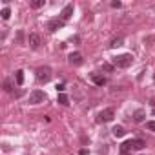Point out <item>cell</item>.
Listing matches in <instances>:
<instances>
[{"instance_id": "1", "label": "cell", "mask_w": 155, "mask_h": 155, "mask_svg": "<svg viewBox=\"0 0 155 155\" xmlns=\"http://www.w3.org/2000/svg\"><path fill=\"white\" fill-rule=\"evenodd\" d=\"M133 64V55H130V53H124V55H117L115 58H113V66H117V68H130Z\"/></svg>"}, {"instance_id": "2", "label": "cell", "mask_w": 155, "mask_h": 155, "mask_svg": "<svg viewBox=\"0 0 155 155\" xmlns=\"http://www.w3.org/2000/svg\"><path fill=\"white\" fill-rule=\"evenodd\" d=\"M49 79H51V68L42 66V68L37 69V81L38 82H48Z\"/></svg>"}, {"instance_id": "3", "label": "cell", "mask_w": 155, "mask_h": 155, "mask_svg": "<svg viewBox=\"0 0 155 155\" xmlns=\"http://www.w3.org/2000/svg\"><path fill=\"white\" fill-rule=\"evenodd\" d=\"M46 101V93L42 90H33L29 93V104H40Z\"/></svg>"}, {"instance_id": "4", "label": "cell", "mask_w": 155, "mask_h": 155, "mask_svg": "<svg viewBox=\"0 0 155 155\" xmlns=\"http://www.w3.org/2000/svg\"><path fill=\"white\" fill-rule=\"evenodd\" d=\"M113 117H115V110L113 108H106V110H102L101 113H99V122H110V120H113Z\"/></svg>"}, {"instance_id": "5", "label": "cell", "mask_w": 155, "mask_h": 155, "mask_svg": "<svg viewBox=\"0 0 155 155\" xmlns=\"http://www.w3.org/2000/svg\"><path fill=\"white\" fill-rule=\"evenodd\" d=\"M128 144H130L131 151H133V150H135V151H139V150H142V148L146 146V142H144L142 139H131V140H128Z\"/></svg>"}, {"instance_id": "6", "label": "cell", "mask_w": 155, "mask_h": 155, "mask_svg": "<svg viewBox=\"0 0 155 155\" xmlns=\"http://www.w3.org/2000/svg\"><path fill=\"white\" fill-rule=\"evenodd\" d=\"M64 26V20H60V18H55V20H51L49 24H48V29L51 31V33H55L57 29H60Z\"/></svg>"}, {"instance_id": "7", "label": "cell", "mask_w": 155, "mask_h": 155, "mask_svg": "<svg viewBox=\"0 0 155 155\" xmlns=\"http://www.w3.org/2000/svg\"><path fill=\"white\" fill-rule=\"evenodd\" d=\"M28 42H29V46H31V49H37V48L40 46V37H38L37 33H31V35L28 37Z\"/></svg>"}, {"instance_id": "8", "label": "cell", "mask_w": 155, "mask_h": 155, "mask_svg": "<svg viewBox=\"0 0 155 155\" xmlns=\"http://www.w3.org/2000/svg\"><path fill=\"white\" fill-rule=\"evenodd\" d=\"M71 15H73V4H68V6L62 9V13H60V20H64V22H66Z\"/></svg>"}, {"instance_id": "9", "label": "cell", "mask_w": 155, "mask_h": 155, "mask_svg": "<svg viewBox=\"0 0 155 155\" xmlns=\"http://www.w3.org/2000/svg\"><path fill=\"white\" fill-rule=\"evenodd\" d=\"M69 64L81 66V64H82V55H81V53H71V55H69Z\"/></svg>"}, {"instance_id": "10", "label": "cell", "mask_w": 155, "mask_h": 155, "mask_svg": "<svg viewBox=\"0 0 155 155\" xmlns=\"http://www.w3.org/2000/svg\"><path fill=\"white\" fill-rule=\"evenodd\" d=\"M90 77H91V81H93L97 86H104V84H106V79H104V77H101V75H97V73H91Z\"/></svg>"}, {"instance_id": "11", "label": "cell", "mask_w": 155, "mask_h": 155, "mask_svg": "<svg viewBox=\"0 0 155 155\" xmlns=\"http://www.w3.org/2000/svg\"><path fill=\"white\" fill-rule=\"evenodd\" d=\"M144 117H146V113H144L142 110H137V111L133 113V120H135V122H142Z\"/></svg>"}, {"instance_id": "12", "label": "cell", "mask_w": 155, "mask_h": 155, "mask_svg": "<svg viewBox=\"0 0 155 155\" xmlns=\"http://www.w3.org/2000/svg\"><path fill=\"white\" fill-rule=\"evenodd\" d=\"M111 133H113L115 137H124V133H126V130H124L122 126H115V128L111 130Z\"/></svg>"}, {"instance_id": "13", "label": "cell", "mask_w": 155, "mask_h": 155, "mask_svg": "<svg viewBox=\"0 0 155 155\" xmlns=\"http://www.w3.org/2000/svg\"><path fill=\"white\" fill-rule=\"evenodd\" d=\"M15 81H17V84H18V86H22V84H24V71H22V69H18V71L15 73Z\"/></svg>"}, {"instance_id": "14", "label": "cell", "mask_w": 155, "mask_h": 155, "mask_svg": "<svg viewBox=\"0 0 155 155\" xmlns=\"http://www.w3.org/2000/svg\"><path fill=\"white\" fill-rule=\"evenodd\" d=\"M130 151H131V148H130L128 140L122 142V144H120V155H130Z\"/></svg>"}, {"instance_id": "15", "label": "cell", "mask_w": 155, "mask_h": 155, "mask_svg": "<svg viewBox=\"0 0 155 155\" xmlns=\"http://www.w3.org/2000/svg\"><path fill=\"white\" fill-rule=\"evenodd\" d=\"M58 102H60L62 106H68V104H69V101H68V97H66L64 93H58Z\"/></svg>"}, {"instance_id": "16", "label": "cell", "mask_w": 155, "mask_h": 155, "mask_svg": "<svg viewBox=\"0 0 155 155\" xmlns=\"http://www.w3.org/2000/svg\"><path fill=\"white\" fill-rule=\"evenodd\" d=\"M0 15H2V18H4V20H8V18L11 17V9H9V8H4Z\"/></svg>"}, {"instance_id": "17", "label": "cell", "mask_w": 155, "mask_h": 155, "mask_svg": "<svg viewBox=\"0 0 155 155\" xmlns=\"http://www.w3.org/2000/svg\"><path fill=\"white\" fill-rule=\"evenodd\" d=\"M111 48H119V46H122V37H119V38H115L111 44H110Z\"/></svg>"}, {"instance_id": "18", "label": "cell", "mask_w": 155, "mask_h": 155, "mask_svg": "<svg viewBox=\"0 0 155 155\" xmlns=\"http://www.w3.org/2000/svg\"><path fill=\"white\" fill-rule=\"evenodd\" d=\"M31 6H33V8H42V6H44V0H33Z\"/></svg>"}, {"instance_id": "19", "label": "cell", "mask_w": 155, "mask_h": 155, "mask_svg": "<svg viewBox=\"0 0 155 155\" xmlns=\"http://www.w3.org/2000/svg\"><path fill=\"white\" fill-rule=\"evenodd\" d=\"M146 128H148L150 131H155V120H148V122H146Z\"/></svg>"}, {"instance_id": "20", "label": "cell", "mask_w": 155, "mask_h": 155, "mask_svg": "<svg viewBox=\"0 0 155 155\" xmlns=\"http://www.w3.org/2000/svg\"><path fill=\"white\" fill-rule=\"evenodd\" d=\"M102 69H104V71H111L113 66H111V64H102Z\"/></svg>"}, {"instance_id": "21", "label": "cell", "mask_w": 155, "mask_h": 155, "mask_svg": "<svg viewBox=\"0 0 155 155\" xmlns=\"http://www.w3.org/2000/svg\"><path fill=\"white\" fill-rule=\"evenodd\" d=\"M64 90H66L64 84H57V91H58V93H64Z\"/></svg>"}, {"instance_id": "22", "label": "cell", "mask_w": 155, "mask_h": 155, "mask_svg": "<svg viewBox=\"0 0 155 155\" xmlns=\"http://www.w3.org/2000/svg\"><path fill=\"white\" fill-rule=\"evenodd\" d=\"M4 88H6V91H11V82L6 81V82H4Z\"/></svg>"}, {"instance_id": "23", "label": "cell", "mask_w": 155, "mask_h": 155, "mask_svg": "<svg viewBox=\"0 0 155 155\" xmlns=\"http://www.w3.org/2000/svg\"><path fill=\"white\" fill-rule=\"evenodd\" d=\"M111 8H120V2H111Z\"/></svg>"}, {"instance_id": "24", "label": "cell", "mask_w": 155, "mask_h": 155, "mask_svg": "<svg viewBox=\"0 0 155 155\" xmlns=\"http://www.w3.org/2000/svg\"><path fill=\"white\" fill-rule=\"evenodd\" d=\"M79 155H88V150H81V151H79Z\"/></svg>"}, {"instance_id": "25", "label": "cell", "mask_w": 155, "mask_h": 155, "mask_svg": "<svg viewBox=\"0 0 155 155\" xmlns=\"http://www.w3.org/2000/svg\"><path fill=\"white\" fill-rule=\"evenodd\" d=\"M151 113H153V115H155V108H153V111H151Z\"/></svg>"}]
</instances>
